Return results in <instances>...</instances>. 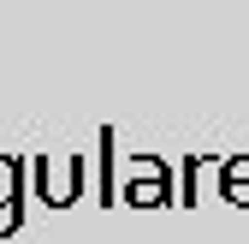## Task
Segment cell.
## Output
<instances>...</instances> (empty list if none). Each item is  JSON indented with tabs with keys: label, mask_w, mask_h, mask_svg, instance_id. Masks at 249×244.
<instances>
[{
	"label": "cell",
	"mask_w": 249,
	"mask_h": 244,
	"mask_svg": "<svg viewBox=\"0 0 249 244\" xmlns=\"http://www.w3.org/2000/svg\"><path fill=\"white\" fill-rule=\"evenodd\" d=\"M24 161L18 155H0V208H6V215H0V238L6 232H18V221H24Z\"/></svg>",
	"instance_id": "3957f363"
},
{
	"label": "cell",
	"mask_w": 249,
	"mask_h": 244,
	"mask_svg": "<svg viewBox=\"0 0 249 244\" xmlns=\"http://www.w3.org/2000/svg\"><path fill=\"white\" fill-rule=\"evenodd\" d=\"M30 173H36V197H42L48 208H71V203L83 197L89 155H77V149H71V155L59 161V185H53V161H48V155H36V161H30Z\"/></svg>",
	"instance_id": "6da1fadb"
},
{
	"label": "cell",
	"mask_w": 249,
	"mask_h": 244,
	"mask_svg": "<svg viewBox=\"0 0 249 244\" xmlns=\"http://www.w3.org/2000/svg\"><path fill=\"white\" fill-rule=\"evenodd\" d=\"M119 203H131V208H160V203H172V191H166V167L148 161V155H137V173H131V185L119 191Z\"/></svg>",
	"instance_id": "7a4b0ae2"
}]
</instances>
